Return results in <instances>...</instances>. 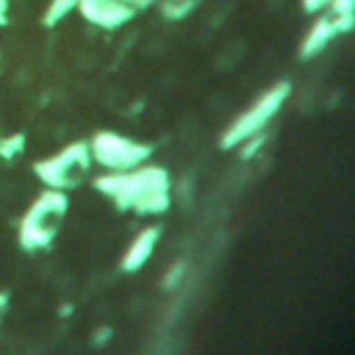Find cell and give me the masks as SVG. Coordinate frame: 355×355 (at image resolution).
<instances>
[{"label":"cell","instance_id":"cell-8","mask_svg":"<svg viewBox=\"0 0 355 355\" xmlns=\"http://www.w3.org/2000/svg\"><path fill=\"white\" fill-rule=\"evenodd\" d=\"M336 36H338V25H336V19H333L330 14H322V11H319V17L311 22L308 33L302 36L297 55H300L302 61L316 58V55H319V53H322V50H324Z\"/></svg>","mask_w":355,"mask_h":355},{"label":"cell","instance_id":"cell-10","mask_svg":"<svg viewBox=\"0 0 355 355\" xmlns=\"http://www.w3.org/2000/svg\"><path fill=\"white\" fill-rule=\"evenodd\" d=\"M78 6V0H50L44 14H42V25L44 28H55L61 19H67V14H72Z\"/></svg>","mask_w":355,"mask_h":355},{"label":"cell","instance_id":"cell-15","mask_svg":"<svg viewBox=\"0 0 355 355\" xmlns=\"http://www.w3.org/2000/svg\"><path fill=\"white\" fill-rule=\"evenodd\" d=\"M300 6H302L305 14H319L330 6V0H300Z\"/></svg>","mask_w":355,"mask_h":355},{"label":"cell","instance_id":"cell-13","mask_svg":"<svg viewBox=\"0 0 355 355\" xmlns=\"http://www.w3.org/2000/svg\"><path fill=\"white\" fill-rule=\"evenodd\" d=\"M263 141H266V133L263 130H258V133H252V136H247V139H241L236 147H239V155L244 158V161H250V158H255V153L263 147Z\"/></svg>","mask_w":355,"mask_h":355},{"label":"cell","instance_id":"cell-3","mask_svg":"<svg viewBox=\"0 0 355 355\" xmlns=\"http://www.w3.org/2000/svg\"><path fill=\"white\" fill-rule=\"evenodd\" d=\"M288 94H291L288 80H277L275 86H269L266 92H261V94L222 130L219 147H222V150H236V144H239L241 139H247V136H252V133H258V130H266V125H269V122L280 114V108L286 105Z\"/></svg>","mask_w":355,"mask_h":355},{"label":"cell","instance_id":"cell-1","mask_svg":"<svg viewBox=\"0 0 355 355\" xmlns=\"http://www.w3.org/2000/svg\"><path fill=\"white\" fill-rule=\"evenodd\" d=\"M92 186L108 197L116 211L136 216H161L172 205V178L158 164H139L125 172H105L92 180Z\"/></svg>","mask_w":355,"mask_h":355},{"label":"cell","instance_id":"cell-18","mask_svg":"<svg viewBox=\"0 0 355 355\" xmlns=\"http://www.w3.org/2000/svg\"><path fill=\"white\" fill-rule=\"evenodd\" d=\"M8 291L6 288H0V322H3V316H6V311H8Z\"/></svg>","mask_w":355,"mask_h":355},{"label":"cell","instance_id":"cell-11","mask_svg":"<svg viewBox=\"0 0 355 355\" xmlns=\"http://www.w3.org/2000/svg\"><path fill=\"white\" fill-rule=\"evenodd\" d=\"M202 0H158V8H161V14L166 17V19H183V17H189L197 6H200Z\"/></svg>","mask_w":355,"mask_h":355},{"label":"cell","instance_id":"cell-17","mask_svg":"<svg viewBox=\"0 0 355 355\" xmlns=\"http://www.w3.org/2000/svg\"><path fill=\"white\" fill-rule=\"evenodd\" d=\"M108 338H111V327H100V330H97V336H94V344L100 347V344H105Z\"/></svg>","mask_w":355,"mask_h":355},{"label":"cell","instance_id":"cell-7","mask_svg":"<svg viewBox=\"0 0 355 355\" xmlns=\"http://www.w3.org/2000/svg\"><path fill=\"white\" fill-rule=\"evenodd\" d=\"M158 239H161V227H158V225L141 227V230L130 239V244H128V250H125V255H122V261H119V269H122L125 275L139 272V269L153 258Z\"/></svg>","mask_w":355,"mask_h":355},{"label":"cell","instance_id":"cell-6","mask_svg":"<svg viewBox=\"0 0 355 355\" xmlns=\"http://www.w3.org/2000/svg\"><path fill=\"white\" fill-rule=\"evenodd\" d=\"M75 8L89 25H97L103 31H116L136 17V8L125 0H78Z\"/></svg>","mask_w":355,"mask_h":355},{"label":"cell","instance_id":"cell-16","mask_svg":"<svg viewBox=\"0 0 355 355\" xmlns=\"http://www.w3.org/2000/svg\"><path fill=\"white\" fill-rule=\"evenodd\" d=\"M8 14H11V0H0V28L8 25Z\"/></svg>","mask_w":355,"mask_h":355},{"label":"cell","instance_id":"cell-5","mask_svg":"<svg viewBox=\"0 0 355 355\" xmlns=\"http://www.w3.org/2000/svg\"><path fill=\"white\" fill-rule=\"evenodd\" d=\"M89 153H92V161H97L108 172H125V169H133V166L150 161L153 144L128 139L114 130H97L89 139Z\"/></svg>","mask_w":355,"mask_h":355},{"label":"cell","instance_id":"cell-19","mask_svg":"<svg viewBox=\"0 0 355 355\" xmlns=\"http://www.w3.org/2000/svg\"><path fill=\"white\" fill-rule=\"evenodd\" d=\"M128 6H133L136 11H141V8H150V6H155L158 0H125Z\"/></svg>","mask_w":355,"mask_h":355},{"label":"cell","instance_id":"cell-2","mask_svg":"<svg viewBox=\"0 0 355 355\" xmlns=\"http://www.w3.org/2000/svg\"><path fill=\"white\" fill-rule=\"evenodd\" d=\"M69 214V200L67 191L58 189H44L42 194H36V200L28 205V211L19 216V227H17V241L25 252H39L47 250L64 219Z\"/></svg>","mask_w":355,"mask_h":355},{"label":"cell","instance_id":"cell-9","mask_svg":"<svg viewBox=\"0 0 355 355\" xmlns=\"http://www.w3.org/2000/svg\"><path fill=\"white\" fill-rule=\"evenodd\" d=\"M330 11V17L338 25V33H349L355 25V0H330V6L324 8Z\"/></svg>","mask_w":355,"mask_h":355},{"label":"cell","instance_id":"cell-4","mask_svg":"<svg viewBox=\"0 0 355 355\" xmlns=\"http://www.w3.org/2000/svg\"><path fill=\"white\" fill-rule=\"evenodd\" d=\"M89 169H92V153H89V141L83 139L69 141L58 153L33 161V175L42 180V186L58 191H69L80 186L89 178Z\"/></svg>","mask_w":355,"mask_h":355},{"label":"cell","instance_id":"cell-12","mask_svg":"<svg viewBox=\"0 0 355 355\" xmlns=\"http://www.w3.org/2000/svg\"><path fill=\"white\" fill-rule=\"evenodd\" d=\"M25 144H28L25 133H6V136H0V158L3 161H14L17 155L25 153Z\"/></svg>","mask_w":355,"mask_h":355},{"label":"cell","instance_id":"cell-14","mask_svg":"<svg viewBox=\"0 0 355 355\" xmlns=\"http://www.w3.org/2000/svg\"><path fill=\"white\" fill-rule=\"evenodd\" d=\"M183 272H186V263H175V266L166 272V277H164V288H175V283H180Z\"/></svg>","mask_w":355,"mask_h":355}]
</instances>
